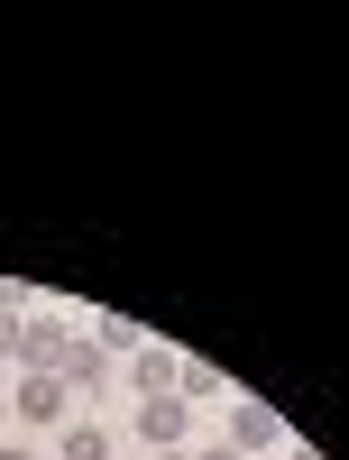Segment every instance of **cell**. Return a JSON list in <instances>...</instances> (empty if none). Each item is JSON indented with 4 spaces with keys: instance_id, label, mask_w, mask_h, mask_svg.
<instances>
[{
    "instance_id": "3957f363",
    "label": "cell",
    "mask_w": 349,
    "mask_h": 460,
    "mask_svg": "<svg viewBox=\"0 0 349 460\" xmlns=\"http://www.w3.org/2000/svg\"><path fill=\"white\" fill-rule=\"evenodd\" d=\"M294 424H285V414L276 405H266V396H230V451H240V460H257V451H276Z\"/></svg>"
},
{
    "instance_id": "7c38bea8",
    "label": "cell",
    "mask_w": 349,
    "mask_h": 460,
    "mask_svg": "<svg viewBox=\"0 0 349 460\" xmlns=\"http://www.w3.org/2000/svg\"><path fill=\"white\" fill-rule=\"evenodd\" d=\"M147 460H193V451H147Z\"/></svg>"
},
{
    "instance_id": "ba28073f",
    "label": "cell",
    "mask_w": 349,
    "mask_h": 460,
    "mask_svg": "<svg viewBox=\"0 0 349 460\" xmlns=\"http://www.w3.org/2000/svg\"><path fill=\"white\" fill-rule=\"evenodd\" d=\"M175 396H184L193 414H203V405H230V377H221L212 359H184V368H175Z\"/></svg>"
},
{
    "instance_id": "5b68a950",
    "label": "cell",
    "mask_w": 349,
    "mask_h": 460,
    "mask_svg": "<svg viewBox=\"0 0 349 460\" xmlns=\"http://www.w3.org/2000/svg\"><path fill=\"white\" fill-rule=\"evenodd\" d=\"M56 377H65V396H110V387H120V368H110V359L92 350L83 332L65 341V359H56Z\"/></svg>"
},
{
    "instance_id": "8992f818",
    "label": "cell",
    "mask_w": 349,
    "mask_h": 460,
    "mask_svg": "<svg viewBox=\"0 0 349 460\" xmlns=\"http://www.w3.org/2000/svg\"><path fill=\"white\" fill-rule=\"evenodd\" d=\"M120 368H129V396L147 405V396H175V368H184V359L166 350V341H138V350H129Z\"/></svg>"
},
{
    "instance_id": "52a82bcc",
    "label": "cell",
    "mask_w": 349,
    "mask_h": 460,
    "mask_svg": "<svg viewBox=\"0 0 349 460\" xmlns=\"http://www.w3.org/2000/svg\"><path fill=\"white\" fill-rule=\"evenodd\" d=\"M47 460H120V433H110V424H92V414H74V424L47 442Z\"/></svg>"
},
{
    "instance_id": "9c48e42d",
    "label": "cell",
    "mask_w": 349,
    "mask_h": 460,
    "mask_svg": "<svg viewBox=\"0 0 349 460\" xmlns=\"http://www.w3.org/2000/svg\"><path fill=\"white\" fill-rule=\"evenodd\" d=\"M0 460H47V442H0Z\"/></svg>"
},
{
    "instance_id": "277c9868",
    "label": "cell",
    "mask_w": 349,
    "mask_h": 460,
    "mask_svg": "<svg viewBox=\"0 0 349 460\" xmlns=\"http://www.w3.org/2000/svg\"><path fill=\"white\" fill-rule=\"evenodd\" d=\"M65 341H74V332H65L56 314H28V323H19V350H10V368H19V377H56Z\"/></svg>"
},
{
    "instance_id": "30bf717a",
    "label": "cell",
    "mask_w": 349,
    "mask_h": 460,
    "mask_svg": "<svg viewBox=\"0 0 349 460\" xmlns=\"http://www.w3.org/2000/svg\"><path fill=\"white\" fill-rule=\"evenodd\" d=\"M276 460H322V451H313V442H294V433H285V442H276Z\"/></svg>"
},
{
    "instance_id": "8fae6325",
    "label": "cell",
    "mask_w": 349,
    "mask_h": 460,
    "mask_svg": "<svg viewBox=\"0 0 349 460\" xmlns=\"http://www.w3.org/2000/svg\"><path fill=\"white\" fill-rule=\"evenodd\" d=\"M193 460H240V451H230V442H193Z\"/></svg>"
},
{
    "instance_id": "7a4b0ae2",
    "label": "cell",
    "mask_w": 349,
    "mask_h": 460,
    "mask_svg": "<svg viewBox=\"0 0 349 460\" xmlns=\"http://www.w3.org/2000/svg\"><path fill=\"white\" fill-rule=\"evenodd\" d=\"M193 414L184 396H147V405H129V433H138V451H193Z\"/></svg>"
},
{
    "instance_id": "6da1fadb",
    "label": "cell",
    "mask_w": 349,
    "mask_h": 460,
    "mask_svg": "<svg viewBox=\"0 0 349 460\" xmlns=\"http://www.w3.org/2000/svg\"><path fill=\"white\" fill-rule=\"evenodd\" d=\"M10 414H19V442H56L74 424V396H65V377H19L10 387Z\"/></svg>"
}]
</instances>
